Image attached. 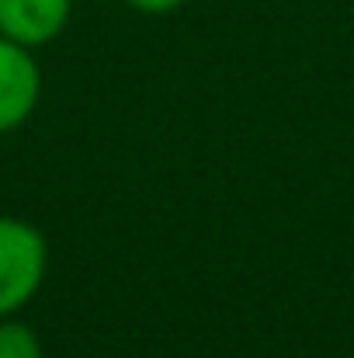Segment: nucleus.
I'll use <instances>...</instances> for the list:
<instances>
[{
    "label": "nucleus",
    "mask_w": 354,
    "mask_h": 358,
    "mask_svg": "<svg viewBox=\"0 0 354 358\" xmlns=\"http://www.w3.org/2000/svg\"><path fill=\"white\" fill-rule=\"evenodd\" d=\"M42 77L28 45L0 35V132L17 129L38 105Z\"/></svg>",
    "instance_id": "2"
},
{
    "label": "nucleus",
    "mask_w": 354,
    "mask_h": 358,
    "mask_svg": "<svg viewBox=\"0 0 354 358\" xmlns=\"http://www.w3.org/2000/svg\"><path fill=\"white\" fill-rule=\"evenodd\" d=\"M128 7H135V10H142V14H170V10H177L184 0H125Z\"/></svg>",
    "instance_id": "5"
},
{
    "label": "nucleus",
    "mask_w": 354,
    "mask_h": 358,
    "mask_svg": "<svg viewBox=\"0 0 354 358\" xmlns=\"http://www.w3.org/2000/svg\"><path fill=\"white\" fill-rule=\"evenodd\" d=\"M73 0H0V35L21 45L52 42L70 21Z\"/></svg>",
    "instance_id": "3"
},
{
    "label": "nucleus",
    "mask_w": 354,
    "mask_h": 358,
    "mask_svg": "<svg viewBox=\"0 0 354 358\" xmlns=\"http://www.w3.org/2000/svg\"><path fill=\"white\" fill-rule=\"evenodd\" d=\"M0 358H42V341L28 324L0 320Z\"/></svg>",
    "instance_id": "4"
},
{
    "label": "nucleus",
    "mask_w": 354,
    "mask_h": 358,
    "mask_svg": "<svg viewBox=\"0 0 354 358\" xmlns=\"http://www.w3.org/2000/svg\"><path fill=\"white\" fill-rule=\"evenodd\" d=\"M45 264V237L24 220L0 216V317H10L38 292Z\"/></svg>",
    "instance_id": "1"
}]
</instances>
